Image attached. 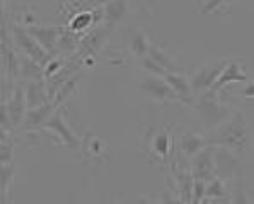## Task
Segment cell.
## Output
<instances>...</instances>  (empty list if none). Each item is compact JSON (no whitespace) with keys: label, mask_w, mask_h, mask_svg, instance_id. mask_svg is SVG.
I'll return each instance as SVG.
<instances>
[{"label":"cell","mask_w":254,"mask_h":204,"mask_svg":"<svg viewBox=\"0 0 254 204\" xmlns=\"http://www.w3.org/2000/svg\"><path fill=\"white\" fill-rule=\"evenodd\" d=\"M213 147H222L232 150L234 153H241L248 150L249 147V126L246 123V119L242 114H234L230 116L224 124H220L218 128H215V135L212 138Z\"/></svg>","instance_id":"cell-1"},{"label":"cell","mask_w":254,"mask_h":204,"mask_svg":"<svg viewBox=\"0 0 254 204\" xmlns=\"http://www.w3.org/2000/svg\"><path fill=\"white\" fill-rule=\"evenodd\" d=\"M217 92L218 90L210 89L206 92H201L200 97L194 101V109H196V114L200 117L201 124L210 129L218 128L234 114L232 109L218 101Z\"/></svg>","instance_id":"cell-2"},{"label":"cell","mask_w":254,"mask_h":204,"mask_svg":"<svg viewBox=\"0 0 254 204\" xmlns=\"http://www.w3.org/2000/svg\"><path fill=\"white\" fill-rule=\"evenodd\" d=\"M12 41L17 48H21V51L24 53V56L31 58V60L36 61V63H40L43 68H45L46 63L52 60V54H50L48 51L36 41V39L27 33L26 27L12 26Z\"/></svg>","instance_id":"cell-3"},{"label":"cell","mask_w":254,"mask_h":204,"mask_svg":"<svg viewBox=\"0 0 254 204\" xmlns=\"http://www.w3.org/2000/svg\"><path fill=\"white\" fill-rule=\"evenodd\" d=\"M27 112V102H26V90L22 87H17L15 92H12L10 101H3L2 105V126L3 131L9 128H19L24 123V117Z\"/></svg>","instance_id":"cell-4"},{"label":"cell","mask_w":254,"mask_h":204,"mask_svg":"<svg viewBox=\"0 0 254 204\" xmlns=\"http://www.w3.org/2000/svg\"><path fill=\"white\" fill-rule=\"evenodd\" d=\"M140 92L143 96H147L152 101H159V102H169V101H179L176 92L173 90L169 84H167L166 78H159V77H145L140 82Z\"/></svg>","instance_id":"cell-5"},{"label":"cell","mask_w":254,"mask_h":204,"mask_svg":"<svg viewBox=\"0 0 254 204\" xmlns=\"http://www.w3.org/2000/svg\"><path fill=\"white\" fill-rule=\"evenodd\" d=\"M46 131H52L58 136V140L65 145L67 148H72V150H80L82 148V141L79 140V136L68 128V124L65 123L64 116H62L60 111L53 112V116L48 119V123L45 124Z\"/></svg>","instance_id":"cell-6"},{"label":"cell","mask_w":254,"mask_h":204,"mask_svg":"<svg viewBox=\"0 0 254 204\" xmlns=\"http://www.w3.org/2000/svg\"><path fill=\"white\" fill-rule=\"evenodd\" d=\"M215 148L212 145L205 147L198 155L193 156V177L196 180H203V182H208L215 177Z\"/></svg>","instance_id":"cell-7"},{"label":"cell","mask_w":254,"mask_h":204,"mask_svg":"<svg viewBox=\"0 0 254 204\" xmlns=\"http://www.w3.org/2000/svg\"><path fill=\"white\" fill-rule=\"evenodd\" d=\"M224 66L225 63H217V65H206L198 70V72L194 73L193 80H191V85H193L194 92L201 94V92H206V90L213 89L215 82L218 80Z\"/></svg>","instance_id":"cell-8"},{"label":"cell","mask_w":254,"mask_h":204,"mask_svg":"<svg viewBox=\"0 0 254 204\" xmlns=\"http://www.w3.org/2000/svg\"><path fill=\"white\" fill-rule=\"evenodd\" d=\"M215 172L220 179H229L234 175V172L239 170V162H237L236 155L232 150L227 148H215Z\"/></svg>","instance_id":"cell-9"},{"label":"cell","mask_w":254,"mask_h":204,"mask_svg":"<svg viewBox=\"0 0 254 204\" xmlns=\"http://www.w3.org/2000/svg\"><path fill=\"white\" fill-rule=\"evenodd\" d=\"M27 33L31 34L38 43L48 51L50 54L53 53V48H57L58 39H60V27L52 26H27Z\"/></svg>","instance_id":"cell-10"},{"label":"cell","mask_w":254,"mask_h":204,"mask_svg":"<svg viewBox=\"0 0 254 204\" xmlns=\"http://www.w3.org/2000/svg\"><path fill=\"white\" fill-rule=\"evenodd\" d=\"M167 80V84L173 87V90L176 92V96H178V99L181 102H185V104H193L194 105V90H193V85H191V82L188 80L186 77L179 75V73H167L166 77H164Z\"/></svg>","instance_id":"cell-11"},{"label":"cell","mask_w":254,"mask_h":204,"mask_svg":"<svg viewBox=\"0 0 254 204\" xmlns=\"http://www.w3.org/2000/svg\"><path fill=\"white\" fill-rule=\"evenodd\" d=\"M48 87L45 85L43 80L38 82H27V87H26V102H27V109H34V107H40V105L48 104L50 96H48Z\"/></svg>","instance_id":"cell-12"},{"label":"cell","mask_w":254,"mask_h":204,"mask_svg":"<svg viewBox=\"0 0 254 204\" xmlns=\"http://www.w3.org/2000/svg\"><path fill=\"white\" fill-rule=\"evenodd\" d=\"M53 109H55V105L52 102H48V104H45V105H40V107L27 109L22 128H41V126L45 128L48 119L53 116V112H55Z\"/></svg>","instance_id":"cell-13"},{"label":"cell","mask_w":254,"mask_h":204,"mask_svg":"<svg viewBox=\"0 0 254 204\" xmlns=\"http://www.w3.org/2000/svg\"><path fill=\"white\" fill-rule=\"evenodd\" d=\"M106 38L108 27H101V29H96L94 33L87 34L80 41V56H92V54H96L101 50V46L104 45Z\"/></svg>","instance_id":"cell-14"},{"label":"cell","mask_w":254,"mask_h":204,"mask_svg":"<svg viewBox=\"0 0 254 204\" xmlns=\"http://www.w3.org/2000/svg\"><path fill=\"white\" fill-rule=\"evenodd\" d=\"M205 147H208L205 138L194 131L185 133V135L181 136V140H179V148H181V152L185 153L186 156H190V158H193L194 155H198Z\"/></svg>","instance_id":"cell-15"},{"label":"cell","mask_w":254,"mask_h":204,"mask_svg":"<svg viewBox=\"0 0 254 204\" xmlns=\"http://www.w3.org/2000/svg\"><path fill=\"white\" fill-rule=\"evenodd\" d=\"M128 12L127 0H108L106 5L103 7V17L108 22L109 27L118 24L121 19Z\"/></svg>","instance_id":"cell-16"},{"label":"cell","mask_w":254,"mask_h":204,"mask_svg":"<svg viewBox=\"0 0 254 204\" xmlns=\"http://www.w3.org/2000/svg\"><path fill=\"white\" fill-rule=\"evenodd\" d=\"M232 82H246V75L242 73V70H241V66L237 61H230V63H227L224 66V70H222L218 80L215 82L213 89L220 90L227 84H232Z\"/></svg>","instance_id":"cell-17"},{"label":"cell","mask_w":254,"mask_h":204,"mask_svg":"<svg viewBox=\"0 0 254 204\" xmlns=\"http://www.w3.org/2000/svg\"><path fill=\"white\" fill-rule=\"evenodd\" d=\"M174 179L178 182V194L183 198V201L190 203L193 199V187H194V177L193 174L185 170H174Z\"/></svg>","instance_id":"cell-18"},{"label":"cell","mask_w":254,"mask_h":204,"mask_svg":"<svg viewBox=\"0 0 254 204\" xmlns=\"http://www.w3.org/2000/svg\"><path fill=\"white\" fill-rule=\"evenodd\" d=\"M21 75L27 78V82H38V80H43V75H45V68L33 61L31 58L27 56H22L21 58Z\"/></svg>","instance_id":"cell-19"},{"label":"cell","mask_w":254,"mask_h":204,"mask_svg":"<svg viewBox=\"0 0 254 204\" xmlns=\"http://www.w3.org/2000/svg\"><path fill=\"white\" fill-rule=\"evenodd\" d=\"M227 198V189H225L224 179L213 177L212 180L206 182L205 187V199L206 201H220V199Z\"/></svg>","instance_id":"cell-20"},{"label":"cell","mask_w":254,"mask_h":204,"mask_svg":"<svg viewBox=\"0 0 254 204\" xmlns=\"http://www.w3.org/2000/svg\"><path fill=\"white\" fill-rule=\"evenodd\" d=\"M147 56H150L152 60L155 61V63L161 65L167 73H178V66H176V65L173 63V60H171V58L167 56V54L164 53V51L159 50L157 46H152V45H150Z\"/></svg>","instance_id":"cell-21"},{"label":"cell","mask_w":254,"mask_h":204,"mask_svg":"<svg viewBox=\"0 0 254 204\" xmlns=\"http://www.w3.org/2000/svg\"><path fill=\"white\" fill-rule=\"evenodd\" d=\"M130 48L135 56L143 58V56H147L150 43H148V39L143 33H135V36L131 38V41H130Z\"/></svg>","instance_id":"cell-22"},{"label":"cell","mask_w":254,"mask_h":204,"mask_svg":"<svg viewBox=\"0 0 254 204\" xmlns=\"http://www.w3.org/2000/svg\"><path fill=\"white\" fill-rule=\"evenodd\" d=\"M92 19H94V14L91 12H82V14H77L75 17L72 19V22H70V31L72 33H82V31H85L89 26L92 24Z\"/></svg>","instance_id":"cell-23"},{"label":"cell","mask_w":254,"mask_h":204,"mask_svg":"<svg viewBox=\"0 0 254 204\" xmlns=\"http://www.w3.org/2000/svg\"><path fill=\"white\" fill-rule=\"evenodd\" d=\"M169 150H171V136L167 133H159L154 138V152L159 156L166 158L169 155Z\"/></svg>","instance_id":"cell-24"},{"label":"cell","mask_w":254,"mask_h":204,"mask_svg":"<svg viewBox=\"0 0 254 204\" xmlns=\"http://www.w3.org/2000/svg\"><path fill=\"white\" fill-rule=\"evenodd\" d=\"M140 65H142V68L143 70H147L150 75H162V77H166L167 75V72L162 68L159 63H155L154 60H152L150 56H143V58H140Z\"/></svg>","instance_id":"cell-25"},{"label":"cell","mask_w":254,"mask_h":204,"mask_svg":"<svg viewBox=\"0 0 254 204\" xmlns=\"http://www.w3.org/2000/svg\"><path fill=\"white\" fill-rule=\"evenodd\" d=\"M230 204H251L248 194H246V191H244V186H242L241 179L236 180V186H234V191H232V201H230Z\"/></svg>","instance_id":"cell-26"},{"label":"cell","mask_w":254,"mask_h":204,"mask_svg":"<svg viewBox=\"0 0 254 204\" xmlns=\"http://www.w3.org/2000/svg\"><path fill=\"white\" fill-rule=\"evenodd\" d=\"M236 2H239V0H206L200 10H201V14H212L215 10L222 9V7H225V5H230V3H236Z\"/></svg>","instance_id":"cell-27"},{"label":"cell","mask_w":254,"mask_h":204,"mask_svg":"<svg viewBox=\"0 0 254 204\" xmlns=\"http://www.w3.org/2000/svg\"><path fill=\"white\" fill-rule=\"evenodd\" d=\"M77 45V38H75V33H72V31H67V33L60 34V39H58V48L60 50H73Z\"/></svg>","instance_id":"cell-28"},{"label":"cell","mask_w":254,"mask_h":204,"mask_svg":"<svg viewBox=\"0 0 254 204\" xmlns=\"http://www.w3.org/2000/svg\"><path fill=\"white\" fill-rule=\"evenodd\" d=\"M159 204H185L183 198L178 192H171V191H164L159 194Z\"/></svg>","instance_id":"cell-29"},{"label":"cell","mask_w":254,"mask_h":204,"mask_svg":"<svg viewBox=\"0 0 254 204\" xmlns=\"http://www.w3.org/2000/svg\"><path fill=\"white\" fill-rule=\"evenodd\" d=\"M62 66H64V61L62 60H50L45 66V77L53 78V75H58Z\"/></svg>","instance_id":"cell-30"},{"label":"cell","mask_w":254,"mask_h":204,"mask_svg":"<svg viewBox=\"0 0 254 204\" xmlns=\"http://www.w3.org/2000/svg\"><path fill=\"white\" fill-rule=\"evenodd\" d=\"M10 155H12V147L3 138V143H2V165L10 162Z\"/></svg>","instance_id":"cell-31"},{"label":"cell","mask_w":254,"mask_h":204,"mask_svg":"<svg viewBox=\"0 0 254 204\" xmlns=\"http://www.w3.org/2000/svg\"><path fill=\"white\" fill-rule=\"evenodd\" d=\"M239 94L244 97H251V99H254V82H248L246 87L239 90Z\"/></svg>","instance_id":"cell-32"},{"label":"cell","mask_w":254,"mask_h":204,"mask_svg":"<svg viewBox=\"0 0 254 204\" xmlns=\"http://www.w3.org/2000/svg\"><path fill=\"white\" fill-rule=\"evenodd\" d=\"M140 204H155V203H148L145 199H140Z\"/></svg>","instance_id":"cell-33"}]
</instances>
